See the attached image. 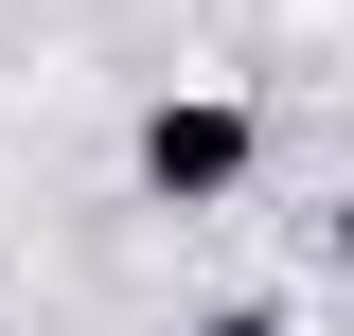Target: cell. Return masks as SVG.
Wrapping results in <instances>:
<instances>
[{
	"label": "cell",
	"mask_w": 354,
	"mask_h": 336,
	"mask_svg": "<svg viewBox=\"0 0 354 336\" xmlns=\"http://www.w3.org/2000/svg\"><path fill=\"white\" fill-rule=\"evenodd\" d=\"M337 248H354V177H337Z\"/></svg>",
	"instance_id": "obj_3"
},
{
	"label": "cell",
	"mask_w": 354,
	"mask_h": 336,
	"mask_svg": "<svg viewBox=\"0 0 354 336\" xmlns=\"http://www.w3.org/2000/svg\"><path fill=\"white\" fill-rule=\"evenodd\" d=\"M177 336H283V319H266V301H213V319H177Z\"/></svg>",
	"instance_id": "obj_2"
},
{
	"label": "cell",
	"mask_w": 354,
	"mask_h": 336,
	"mask_svg": "<svg viewBox=\"0 0 354 336\" xmlns=\"http://www.w3.org/2000/svg\"><path fill=\"white\" fill-rule=\"evenodd\" d=\"M248 160H266V124L230 106V88H160V106H142V195L160 212H213Z\"/></svg>",
	"instance_id": "obj_1"
}]
</instances>
